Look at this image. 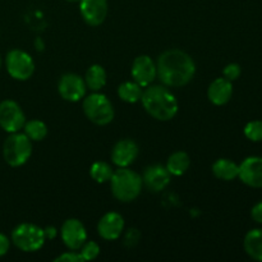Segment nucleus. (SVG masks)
<instances>
[{
    "label": "nucleus",
    "mask_w": 262,
    "mask_h": 262,
    "mask_svg": "<svg viewBox=\"0 0 262 262\" xmlns=\"http://www.w3.org/2000/svg\"><path fill=\"white\" fill-rule=\"evenodd\" d=\"M156 71L159 79L164 86L183 87L194 77L196 64L186 51L170 49L159 55Z\"/></svg>",
    "instance_id": "obj_1"
},
{
    "label": "nucleus",
    "mask_w": 262,
    "mask_h": 262,
    "mask_svg": "<svg viewBox=\"0 0 262 262\" xmlns=\"http://www.w3.org/2000/svg\"><path fill=\"white\" fill-rule=\"evenodd\" d=\"M140 101L151 117L161 122L171 120L178 113L176 96L164 86H147Z\"/></svg>",
    "instance_id": "obj_2"
},
{
    "label": "nucleus",
    "mask_w": 262,
    "mask_h": 262,
    "mask_svg": "<svg viewBox=\"0 0 262 262\" xmlns=\"http://www.w3.org/2000/svg\"><path fill=\"white\" fill-rule=\"evenodd\" d=\"M143 182L140 174L128 168H118L110 179L113 196L122 202H132L142 191Z\"/></svg>",
    "instance_id": "obj_3"
},
{
    "label": "nucleus",
    "mask_w": 262,
    "mask_h": 262,
    "mask_svg": "<svg viewBox=\"0 0 262 262\" xmlns=\"http://www.w3.org/2000/svg\"><path fill=\"white\" fill-rule=\"evenodd\" d=\"M32 155V141L25 133H10L3 145V156L13 168L25 165Z\"/></svg>",
    "instance_id": "obj_4"
},
{
    "label": "nucleus",
    "mask_w": 262,
    "mask_h": 262,
    "mask_svg": "<svg viewBox=\"0 0 262 262\" xmlns=\"http://www.w3.org/2000/svg\"><path fill=\"white\" fill-rule=\"evenodd\" d=\"M84 115L96 125H106L114 119V107L110 100L100 92H94L83 97Z\"/></svg>",
    "instance_id": "obj_5"
},
{
    "label": "nucleus",
    "mask_w": 262,
    "mask_h": 262,
    "mask_svg": "<svg viewBox=\"0 0 262 262\" xmlns=\"http://www.w3.org/2000/svg\"><path fill=\"white\" fill-rule=\"evenodd\" d=\"M45 232L40 227L31 223H23L12 232V242L23 252H35L45 243Z\"/></svg>",
    "instance_id": "obj_6"
},
{
    "label": "nucleus",
    "mask_w": 262,
    "mask_h": 262,
    "mask_svg": "<svg viewBox=\"0 0 262 262\" xmlns=\"http://www.w3.org/2000/svg\"><path fill=\"white\" fill-rule=\"evenodd\" d=\"M5 66L9 76L17 81H27L35 72V61L32 56L19 49L10 50L7 54Z\"/></svg>",
    "instance_id": "obj_7"
},
{
    "label": "nucleus",
    "mask_w": 262,
    "mask_h": 262,
    "mask_svg": "<svg viewBox=\"0 0 262 262\" xmlns=\"http://www.w3.org/2000/svg\"><path fill=\"white\" fill-rule=\"evenodd\" d=\"M25 124V113L17 102L13 100H4L0 102V127L5 132H19Z\"/></svg>",
    "instance_id": "obj_8"
},
{
    "label": "nucleus",
    "mask_w": 262,
    "mask_h": 262,
    "mask_svg": "<svg viewBox=\"0 0 262 262\" xmlns=\"http://www.w3.org/2000/svg\"><path fill=\"white\" fill-rule=\"evenodd\" d=\"M58 91L66 101L77 102L86 96L87 86L84 79L78 74L66 73L59 79Z\"/></svg>",
    "instance_id": "obj_9"
},
{
    "label": "nucleus",
    "mask_w": 262,
    "mask_h": 262,
    "mask_svg": "<svg viewBox=\"0 0 262 262\" xmlns=\"http://www.w3.org/2000/svg\"><path fill=\"white\" fill-rule=\"evenodd\" d=\"M130 74L136 83L141 87H147L152 83L158 77L156 63L148 55H140L133 60Z\"/></svg>",
    "instance_id": "obj_10"
},
{
    "label": "nucleus",
    "mask_w": 262,
    "mask_h": 262,
    "mask_svg": "<svg viewBox=\"0 0 262 262\" xmlns=\"http://www.w3.org/2000/svg\"><path fill=\"white\" fill-rule=\"evenodd\" d=\"M238 178L246 186L252 188H262V158L248 156L241 163Z\"/></svg>",
    "instance_id": "obj_11"
},
{
    "label": "nucleus",
    "mask_w": 262,
    "mask_h": 262,
    "mask_svg": "<svg viewBox=\"0 0 262 262\" xmlns=\"http://www.w3.org/2000/svg\"><path fill=\"white\" fill-rule=\"evenodd\" d=\"M61 239L64 245L72 251H77L87 241V232L84 225L78 219H68L61 225Z\"/></svg>",
    "instance_id": "obj_12"
},
{
    "label": "nucleus",
    "mask_w": 262,
    "mask_h": 262,
    "mask_svg": "<svg viewBox=\"0 0 262 262\" xmlns=\"http://www.w3.org/2000/svg\"><path fill=\"white\" fill-rule=\"evenodd\" d=\"M107 0H79V12L89 26L96 27L104 23L107 15Z\"/></svg>",
    "instance_id": "obj_13"
},
{
    "label": "nucleus",
    "mask_w": 262,
    "mask_h": 262,
    "mask_svg": "<svg viewBox=\"0 0 262 262\" xmlns=\"http://www.w3.org/2000/svg\"><path fill=\"white\" fill-rule=\"evenodd\" d=\"M138 152H140V150H138L137 143L129 138H125V140L115 143V146L113 147L112 161L118 168H128L135 163Z\"/></svg>",
    "instance_id": "obj_14"
},
{
    "label": "nucleus",
    "mask_w": 262,
    "mask_h": 262,
    "mask_svg": "<svg viewBox=\"0 0 262 262\" xmlns=\"http://www.w3.org/2000/svg\"><path fill=\"white\" fill-rule=\"evenodd\" d=\"M124 230V219L118 212H107L97 224V233L105 241H115Z\"/></svg>",
    "instance_id": "obj_15"
},
{
    "label": "nucleus",
    "mask_w": 262,
    "mask_h": 262,
    "mask_svg": "<svg viewBox=\"0 0 262 262\" xmlns=\"http://www.w3.org/2000/svg\"><path fill=\"white\" fill-rule=\"evenodd\" d=\"M171 179V174L169 173L166 166L151 165L147 166L143 173L142 182L146 188L151 192H161L169 186Z\"/></svg>",
    "instance_id": "obj_16"
},
{
    "label": "nucleus",
    "mask_w": 262,
    "mask_h": 262,
    "mask_svg": "<svg viewBox=\"0 0 262 262\" xmlns=\"http://www.w3.org/2000/svg\"><path fill=\"white\" fill-rule=\"evenodd\" d=\"M233 96V84L227 78H216L207 90V97L214 105L222 106L228 104Z\"/></svg>",
    "instance_id": "obj_17"
},
{
    "label": "nucleus",
    "mask_w": 262,
    "mask_h": 262,
    "mask_svg": "<svg viewBox=\"0 0 262 262\" xmlns=\"http://www.w3.org/2000/svg\"><path fill=\"white\" fill-rule=\"evenodd\" d=\"M243 247L251 258L262 262V229L250 230L243 241Z\"/></svg>",
    "instance_id": "obj_18"
},
{
    "label": "nucleus",
    "mask_w": 262,
    "mask_h": 262,
    "mask_svg": "<svg viewBox=\"0 0 262 262\" xmlns=\"http://www.w3.org/2000/svg\"><path fill=\"white\" fill-rule=\"evenodd\" d=\"M239 165L229 159H219L212 164V173L220 181L229 182L238 178Z\"/></svg>",
    "instance_id": "obj_19"
},
{
    "label": "nucleus",
    "mask_w": 262,
    "mask_h": 262,
    "mask_svg": "<svg viewBox=\"0 0 262 262\" xmlns=\"http://www.w3.org/2000/svg\"><path fill=\"white\" fill-rule=\"evenodd\" d=\"M106 71L100 64H94V66L90 67L86 72V77H84L87 89L94 92H99L100 90L104 89L105 84H106Z\"/></svg>",
    "instance_id": "obj_20"
},
{
    "label": "nucleus",
    "mask_w": 262,
    "mask_h": 262,
    "mask_svg": "<svg viewBox=\"0 0 262 262\" xmlns=\"http://www.w3.org/2000/svg\"><path fill=\"white\" fill-rule=\"evenodd\" d=\"M189 165H191V159H189L188 154L184 151H177L169 156L166 169L171 176L181 177L188 170Z\"/></svg>",
    "instance_id": "obj_21"
},
{
    "label": "nucleus",
    "mask_w": 262,
    "mask_h": 262,
    "mask_svg": "<svg viewBox=\"0 0 262 262\" xmlns=\"http://www.w3.org/2000/svg\"><path fill=\"white\" fill-rule=\"evenodd\" d=\"M142 87L138 83L133 82H123L119 87H118V96L128 104H136L142 97Z\"/></svg>",
    "instance_id": "obj_22"
},
{
    "label": "nucleus",
    "mask_w": 262,
    "mask_h": 262,
    "mask_svg": "<svg viewBox=\"0 0 262 262\" xmlns=\"http://www.w3.org/2000/svg\"><path fill=\"white\" fill-rule=\"evenodd\" d=\"M23 129H25V135L31 141H42L48 136V127L42 120H28V122H26Z\"/></svg>",
    "instance_id": "obj_23"
},
{
    "label": "nucleus",
    "mask_w": 262,
    "mask_h": 262,
    "mask_svg": "<svg viewBox=\"0 0 262 262\" xmlns=\"http://www.w3.org/2000/svg\"><path fill=\"white\" fill-rule=\"evenodd\" d=\"M113 173H114V170L110 166V164L105 163V161H96V163L92 164L91 169H90V176L96 183L110 182Z\"/></svg>",
    "instance_id": "obj_24"
},
{
    "label": "nucleus",
    "mask_w": 262,
    "mask_h": 262,
    "mask_svg": "<svg viewBox=\"0 0 262 262\" xmlns=\"http://www.w3.org/2000/svg\"><path fill=\"white\" fill-rule=\"evenodd\" d=\"M245 136L252 142H261L262 141V120H252L247 123L243 129Z\"/></svg>",
    "instance_id": "obj_25"
},
{
    "label": "nucleus",
    "mask_w": 262,
    "mask_h": 262,
    "mask_svg": "<svg viewBox=\"0 0 262 262\" xmlns=\"http://www.w3.org/2000/svg\"><path fill=\"white\" fill-rule=\"evenodd\" d=\"M79 250H81L79 253H81L83 261H92L100 255V246L94 241H90V242L86 241Z\"/></svg>",
    "instance_id": "obj_26"
},
{
    "label": "nucleus",
    "mask_w": 262,
    "mask_h": 262,
    "mask_svg": "<svg viewBox=\"0 0 262 262\" xmlns=\"http://www.w3.org/2000/svg\"><path fill=\"white\" fill-rule=\"evenodd\" d=\"M241 73H242V69H241V66L237 63H230L228 64L227 67L223 71V74H224V78L229 79L230 82L235 81L241 77Z\"/></svg>",
    "instance_id": "obj_27"
},
{
    "label": "nucleus",
    "mask_w": 262,
    "mask_h": 262,
    "mask_svg": "<svg viewBox=\"0 0 262 262\" xmlns=\"http://www.w3.org/2000/svg\"><path fill=\"white\" fill-rule=\"evenodd\" d=\"M55 262H83L81 253L77 252H64L63 255L58 256Z\"/></svg>",
    "instance_id": "obj_28"
},
{
    "label": "nucleus",
    "mask_w": 262,
    "mask_h": 262,
    "mask_svg": "<svg viewBox=\"0 0 262 262\" xmlns=\"http://www.w3.org/2000/svg\"><path fill=\"white\" fill-rule=\"evenodd\" d=\"M251 217L258 224H262V201L257 202L251 210Z\"/></svg>",
    "instance_id": "obj_29"
},
{
    "label": "nucleus",
    "mask_w": 262,
    "mask_h": 262,
    "mask_svg": "<svg viewBox=\"0 0 262 262\" xmlns=\"http://www.w3.org/2000/svg\"><path fill=\"white\" fill-rule=\"evenodd\" d=\"M10 242L8 239L7 235H4L3 233H0V257L4 255H7L8 251H9Z\"/></svg>",
    "instance_id": "obj_30"
},
{
    "label": "nucleus",
    "mask_w": 262,
    "mask_h": 262,
    "mask_svg": "<svg viewBox=\"0 0 262 262\" xmlns=\"http://www.w3.org/2000/svg\"><path fill=\"white\" fill-rule=\"evenodd\" d=\"M43 232H45V237H46V238H49V239H53V238L55 237V235H56V230H55V228H53V227L46 228V229L43 230Z\"/></svg>",
    "instance_id": "obj_31"
},
{
    "label": "nucleus",
    "mask_w": 262,
    "mask_h": 262,
    "mask_svg": "<svg viewBox=\"0 0 262 262\" xmlns=\"http://www.w3.org/2000/svg\"><path fill=\"white\" fill-rule=\"evenodd\" d=\"M67 2H69V3H77V2H79V0H67Z\"/></svg>",
    "instance_id": "obj_32"
},
{
    "label": "nucleus",
    "mask_w": 262,
    "mask_h": 262,
    "mask_svg": "<svg viewBox=\"0 0 262 262\" xmlns=\"http://www.w3.org/2000/svg\"><path fill=\"white\" fill-rule=\"evenodd\" d=\"M0 67H2V58H0Z\"/></svg>",
    "instance_id": "obj_33"
}]
</instances>
